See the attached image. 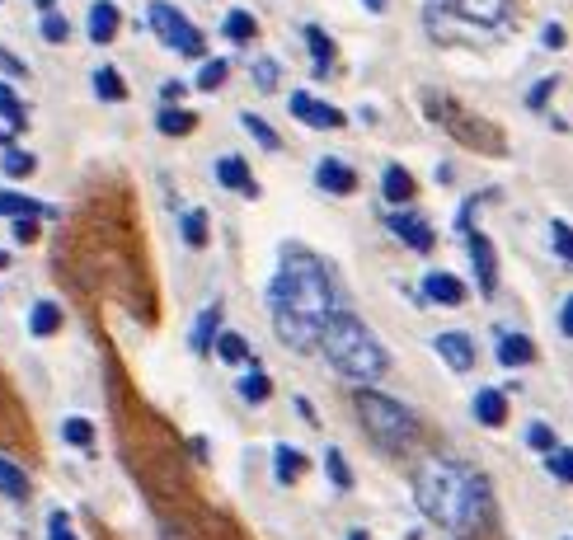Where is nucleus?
I'll use <instances>...</instances> for the list:
<instances>
[{
	"label": "nucleus",
	"mask_w": 573,
	"mask_h": 540,
	"mask_svg": "<svg viewBox=\"0 0 573 540\" xmlns=\"http://www.w3.org/2000/svg\"><path fill=\"white\" fill-rule=\"evenodd\" d=\"M212 353H217L221 362H231V367H240V362H254V353H249V343L240 339V334H231V329L212 339ZM254 367H259V362H254Z\"/></svg>",
	"instance_id": "4be33fe9"
},
{
	"label": "nucleus",
	"mask_w": 573,
	"mask_h": 540,
	"mask_svg": "<svg viewBox=\"0 0 573 540\" xmlns=\"http://www.w3.org/2000/svg\"><path fill=\"white\" fill-rule=\"evenodd\" d=\"M221 29H226V38H231V43H249V38L259 33V19L249 15V10H231Z\"/></svg>",
	"instance_id": "7c9ffc66"
},
{
	"label": "nucleus",
	"mask_w": 573,
	"mask_h": 540,
	"mask_svg": "<svg viewBox=\"0 0 573 540\" xmlns=\"http://www.w3.org/2000/svg\"><path fill=\"white\" fill-rule=\"evenodd\" d=\"M0 146H10V132H5V127H0Z\"/></svg>",
	"instance_id": "3c124183"
},
{
	"label": "nucleus",
	"mask_w": 573,
	"mask_h": 540,
	"mask_svg": "<svg viewBox=\"0 0 573 540\" xmlns=\"http://www.w3.org/2000/svg\"><path fill=\"white\" fill-rule=\"evenodd\" d=\"M353 409H357V418H362L367 437H372L381 451H390V456H404V451L419 442V423H414V414H409L400 400L381 395V390L357 386L353 390Z\"/></svg>",
	"instance_id": "39448f33"
},
{
	"label": "nucleus",
	"mask_w": 573,
	"mask_h": 540,
	"mask_svg": "<svg viewBox=\"0 0 573 540\" xmlns=\"http://www.w3.org/2000/svg\"><path fill=\"white\" fill-rule=\"evenodd\" d=\"M146 24H151L155 38L170 47V52H179V57H202V52H207L202 33L188 24L184 10H174V5H165V0H151V10H146Z\"/></svg>",
	"instance_id": "0eeeda50"
},
{
	"label": "nucleus",
	"mask_w": 573,
	"mask_h": 540,
	"mask_svg": "<svg viewBox=\"0 0 573 540\" xmlns=\"http://www.w3.org/2000/svg\"><path fill=\"white\" fill-rule=\"evenodd\" d=\"M235 390H240V400H249V404H264L268 395H273V381H268L264 371L254 367V371H245V376H240V386H235Z\"/></svg>",
	"instance_id": "c756f323"
},
{
	"label": "nucleus",
	"mask_w": 573,
	"mask_h": 540,
	"mask_svg": "<svg viewBox=\"0 0 573 540\" xmlns=\"http://www.w3.org/2000/svg\"><path fill=\"white\" fill-rule=\"evenodd\" d=\"M15 240L19 245H33L38 240V221H15Z\"/></svg>",
	"instance_id": "a18cd8bd"
},
{
	"label": "nucleus",
	"mask_w": 573,
	"mask_h": 540,
	"mask_svg": "<svg viewBox=\"0 0 573 540\" xmlns=\"http://www.w3.org/2000/svg\"><path fill=\"white\" fill-rule=\"evenodd\" d=\"M0 66H5V71H10V76H29V66L19 62L15 52H0Z\"/></svg>",
	"instance_id": "de8ad7c7"
},
{
	"label": "nucleus",
	"mask_w": 573,
	"mask_h": 540,
	"mask_svg": "<svg viewBox=\"0 0 573 540\" xmlns=\"http://www.w3.org/2000/svg\"><path fill=\"white\" fill-rule=\"evenodd\" d=\"M470 409H475V418H480L484 428H503L508 423V395L503 390H480Z\"/></svg>",
	"instance_id": "f3484780"
},
{
	"label": "nucleus",
	"mask_w": 573,
	"mask_h": 540,
	"mask_svg": "<svg viewBox=\"0 0 573 540\" xmlns=\"http://www.w3.org/2000/svg\"><path fill=\"white\" fill-rule=\"evenodd\" d=\"M62 437H66V442H71V447H80V451H90L94 447V423H90V418H66V423H62Z\"/></svg>",
	"instance_id": "473e14b6"
},
{
	"label": "nucleus",
	"mask_w": 573,
	"mask_h": 540,
	"mask_svg": "<svg viewBox=\"0 0 573 540\" xmlns=\"http://www.w3.org/2000/svg\"><path fill=\"white\" fill-rule=\"evenodd\" d=\"M564 38H569V33L559 29V24H550V29L541 33V43H545V47H564Z\"/></svg>",
	"instance_id": "09e8293b"
},
{
	"label": "nucleus",
	"mask_w": 573,
	"mask_h": 540,
	"mask_svg": "<svg viewBox=\"0 0 573 540\" xmlns=\"http://www.w3.org/2000/svg\"><path fill=\"white\" fill-rule=\"evenodd\" d=\"M545 470H550L559 484H569V479H573V451L564 447V442H559L555 451H545Z\"/></svg>",
	"instance_id": "c9c22d12"
},
{
	"label": "nucleus",
	"mask_w": 573,
	"mask_h": 540,
	"mask_svg": "<svg viewBox=\"0 0 573 540\" xmlns=\"http://www.w3.org/2000/svg\"><path fill=\"white\" fill-rule=\"evenodd\" d=\"M348 540H372V536L367 531H348Z\"/></svg>",
	"instance_id": "8fccbe9b"
},
{
	"label": "nucleus",
	"mask_w": 573,
	"mask_h": 540,
	"mask_svg": "<svg viewBox=\"0 0 573 540\" xmlns=\"http://www.w3.org/2000/svg\"><path fill=\"white\" fill-rule=\"evenodd\" d=\"M559 334H564V339L573 334V301H569V296L559 301Z\"/></svg>",
	"instance_id": "c03bdc74"
},
{
	"label": "nucleus",
	"mask_w": 573,
	"mask_h": 540,
	"mask_svg": "<svg viewBox=\"0 0 573 540\" xmlns=\"http://www.w3.org/2000/svg\"><path fill=\"white\" fill-rule=\"evenodd\" d=\"M57 329H62V306H57V301H33V310H29L33 339H52Z\"/></svg>",
	"instance_id": "6ab92c4d"
},
{
	"label": "nucleus",
	"mask_w": 573,
	"mask_h": 540,
	"mask_svg": "<svg viewBox=\"0 0 573 540\" xmlns=\"http://www.w3.org/2000/svg\"><path fill=\"white\" fill-rule=\"evenodd\" d=\"M306 47H310V57H315V76H329V66H334V38H329L325 29H315V24H310V29H306Z\"/></svg>",
	"instance_id": "5701e85b"
},
{
	"label": "nucleus",
	"mask_w": 573,
	"mask_h": 540,
	"mask_svg": "<svg viewBox=\"0 0 573 540\" xmlns=\"http://www.w3.org/2000/svg\"><path fill=\"white\" fill-rule=\"evenodd\" d=\"M94 94H99L104 104H123V99H127V80L118 76L113 66H99V71H94Z\"/></svg>",
	"instance_id": "393cba45"
},
{
	"label": "nucleus",
	"mask_w": 573,
	"mask_h": 540,
	"mask_svg": "<svg viewBox=\"0 0 573 540\" xmlns=\"http://www.w3.org/2000/svg\"><path fill=\"white\" fill-rule=\"evenodd\" d=\"M386 226L395 235H400L404 245L414 249V254H428V249L437 245V235H433V226L423 221L419 212H386Z\"/></svg>",
	"instance_id": "9d476101"
},
{
	"label": "nucleus",
	"mask_w": 573,
	"mask_h": 540,
	"mask_svg": "<svg viewBox=\"0 0 573 540\" xmlns=\"http://www.w3.org/2000/svg\"><path fill=\"white\" fill-rule=\"evenodd\" d=\"M414 503L428 522L447 531H475L489 522V479L461 461L433 456L414 470Z\"/></svg>",
	"instance_id": "f03ea898"
},
{
	"label": "nucleus",
	"mask_w": 573,
	"mask_h": 540,
	"mask_svg": "<svg viewBox=\"0 0 573 540\" xmlns=\"http://www.w3.org/2000/svg\"><path fill=\"white\" fill-rule=\"evenodd\" d=\"M498 362L503 367H527V362H536V343L527 334H498Z\"/></svg>",
	"instance_id": "a211bd4d"
},
{
	"label": "nucleus",
	"mask_w": 573,
	"mask_h": 540,
	"mask_svg": "<svg viewBox=\"0 0 573 540\" xmlns=\"http://www.w3.org/2000/svg\"><path fill=\"white\" fill-rule=\"evenodd\" d=\"M0 118L10 123V132H24L29 127V108L19 104V94L10 85H0Z\"/></svg>",
	"instance_id": "c85d7f7f"
},
{
	"label": "nucleus",
	"mask_w": 573,
	"mask_h": 540,
	"mask_svg": "<svg viewBox=\"0 0 573 540\" xmlns=\"http://www.w3.org/2000/svg\"><path fill=\"white\" fill-rule=\"evenodd\" d=\"M508 0H428L423 24L433 43H465L480 47L508 33Z\"/></svg>",
	"instance_id": "7ed1b4c3"
},
{
	"label": "nucleus",
	"mask_w": 573,
	"mask_h": 540,
	"mask_svg": "<svg viewBox=\"0 0 573 540\" xmlns=\"http://www.w3.org/2000/svg\"><path fill=\"white\" fill-rule=\"evenodd\" d=\"M527 447H536V451H555V447H559L555 428H550V423H531V428H527Z\"/></svg>",
	"instance_id": "4c0bfd02"
},
{
	"label": "nucleus",
	"mask_w": 573,
	"mask_h": 540,
	"mask_svg": "<svg viewBox=\"0 0 573 540\" xmlns=\"http://www.w3.org/2000/svg\"><path fill=\"white\" fill-rule=\"evenodd\" d=\"M465 245H470V263H475V282H480V296H494V292H498V259H494V245H489V235L465 231Z\"/></svg>",
	"instance_id": "1a4fd4ad"
},
{
	"label": "nucleus",
	"mask_w": 573,
	"mask_h": 540,
	"mask_svg": "<svg viewBox=\"0 0 573 540\" xmlns=\"http://www.w3.org/2000/svg\"><path fill=\"white\" fill-rule=\"evenodd\" d=\"M217 324H221V306H207L198 315V324H193V339H188V343H193V353H202V357L212 353V339L221 334Z\"/></svg>",
	"instance_id": "412c9836"
},
{
	"label": "nucleus",
	"mask_w": 573,
	"mask_h": 540,
	"mask_svg": "<svg viewBox=\"0 0 573 540\" xmlns=\"http://www.w3.org/2000/svg\"><path fill=\"white\" fill-rule=\"evenodd\" d=\"M226 76H231V62L212 57V62H202V71H198V90H217Z\"/></svg>",
	"instance_id": "e433bc0d"
},
{
	"label": "nucleus",
	"mask_w": 573,
	"mask_h": 540,
	"mask_svg": "<svg viewBox=\"0 0 573 540\" xmlns=\"http://www.w3.org/2000/svg\"><path fill=\"white\" fill-rule=\"evenodd\" d=\"M47 540H76V526H71L66 512H52V517H47Z\"/></svg>",
	"instance_id": "a19ab883"
},
{
	"label": "nucleus",
	"mask_w": 573,
	"mask_h": 540,
	"mask_svg": "<svg viewBox=\"0 0 573 540\" xmlns=\"http://www.w3.org/2000/svg\"><path fill=\"white\" fill-rule=\"evenodd\" d=\"M0 216H10V221H38V216H57V212H52V207H43V202L24 198V193L0 188Z\"/></svg>",
	"instance_id": "dca6fc26"
},
{
	"label": "nucleus",
	"mask_w": 573,
	"mask_h": 540,
	"mask_svg": "<svg viewBox=\"0 0 573 540\" xmlns=\"http://www.w3.org/2000/svg\"><path fill=\"white\" fill-rule=\"evenodd\" d=\"M325 475L334 479V489H343V494L353 489V470H348V461H343V451H339V447H329V451H325Z\"/></svg>",
	"instance_id": "72a5a7b5"
},
{
	"label": "nucleus",
	"mask_w": 573,
	"mask_h": 540,
	"mask_svg": "<svg viewBox=\"0 0 573 540\" xmlns=\"http://www.w3.org/2000/svg\"><path fill=\"white\" fill-rule=\"evenodd\" d=\"M287 108H292V118H296V123L320 127V132H334V127H343V113H339V108L325 104V99H315L310 90H292Z\"/></svg>",
	"instance_id": "6e6552de"
},
{
	"label": "nucleus",
	"mask_w": 573,
	"mask_h": 540,
	"mask_svg": "<svg viewBox=\"0 0 573 540\" xmlns=\"http://www.w3.org/2000/svg\"><path fill=\"white\" fill-rule=\"evenodd\" d=\"M381 193H386L390 207H404V202L414 198V179H409V170H404V165H390V170L381 174Z\"/></svg>",
	"instance_id": "aec40b11"
},
{
	"label": "nucleus",
	"mask_w": 573,
	"mask_h": 540,
	"mask_svg": "<svg viewBox=\"0 0 573 540\" xmlns=\"http://www.w3.org/2000/svg\"><path fill=\"white\" fill-rule=\"evenodd\" d=\"M268 310H273V329L292 353H310L320 348V329L339 310L334 296V278L329 268L310 249H282L278 278L268 282Z\"/></svg>",
	"instance_id": "f257e3e1"
},
{
	"label": "nucleus",
	"mask_w": 573,
	"mask_h": 540,
	"mask_svg": "<svg viewBox=\"0 0 573 540\" xmlns=\"http://www.w3.org/2000/svg\"><path fill=\"white\" fill-rule=\"evenodd\" d=\"M433 348H437V357H442L451 371H470V367H475V343H470V334H461V329L437 334Z\"/></svg>",
	"instance_id": "f8f14e48"
},
{
	"label": "nucleus",
	"mask_w": 573,
	"mask_h": 540,
	"mask_svg": "<svg viewBox=\"0 0 573 540\" xmlns=\"http://www.w3.org/2000/svg\"><path fill=\"white\" fill-rule=\"evenodd\" d=\"M43 38L47 43H66V38H71V24H66L62 15H43Z\"/></svg>",
	"instance_id": "37998d69"
},
{
	"label": "nucleus",
	"mask_w": 573,
	"mask_h": 540,
	"mask_svg": "<svg viewBox=\"0 0 573 540\" xmlns=\"http://www.w3.org/2000/svg\"><path fill=\"white\" fill-rule=\"evenodd\" d=\"M555 90H559V76H545L541 85H536V90L527 94V108H536V113H541V108L550 104V94H555Z\"/></svg>",
	"instance_id": "79ce46f5"
},
{
	"label": "nucleus",
	"mask_w": 573,
	"mask_h": 540,
	"mask_svg": "<svg viewBox=\"0 0 573 540\" xmlns=\"http://www.w3.org/2000/svg\"><path fill=\"white\" fill-rule=\"evenodd\" d=\"M273 470H278V484H296V479L306 475V456L296 447H278L273 451Z\"/></svg>",
	"instance_id": "bb28decb"
},
{
	"label": "nucleus",
	"mask_w": 573,
	"mask_h": 540,
	"mask_svg": "<svg viewBox=\"0 0 573 540\" xmlns=\"http://www.w3.org/2000/svg\"><path fill=\"white\" fill-rule=\"evenodd\" d=\"M118 29H123V10L113 5V0H94L90 5V43H113L118 38Z\"/></svg>",
	"instance_id": "4468645a"
},
{
	"label": "nucleus",
	"mask_w": 573,
	"mask_h": 540,
	"mask_svg": "<svg viewBox=\"0 0 573 540\" xmlns=\"http://www.w3.org/2000/svg\"><path fill=\"white\" fill-rule=\"evenodd\" d=\"M179 235H184L188 249H202V245H207V212H202V207H188V212L179 216Z\"/></svg>",
	"instance_id": "cd10ccee"
},
{
	"label": "nucleus",
	"mask_w": 573,
	"mask_h": 540,
	"mask_svg": "<svg viewBox=\"0 0 573 540\" xmlns=\"http://www.w3.org/2000/svg\"><path fill=\"white\" fill-rule=\"evenodd\" d=\"M5 263H10V254H0V268H5Z\"/></svg>",
	"instance_id": "603ef678"
},
{
	"label": "nucleus",
	"mask_w": 573,
	"mask_h": 540,
	"mask_svg": "<svg viewBox=\"0 0 573 540\" xmlns=\"http://www.w3.org/2000/svg\"><path fill=\"white\" fill-rule=\"evenodd\" d=\"M160 94H165L170 104H179V99L188 94V85H184V80H165V85H160Z\"/></svg>",
	"instance_id": "49530a36"
},
{
	"label": "nucleus",
	"mask_w": 573,
	"mask_h": 540,
	"mask_svg": "<svg viewBox=\"0 0 573 540\" xmlns=\"http://www.w3.org/2000/svg\"><path fill=\"white\" fill-rule=\"evenodd\" d=\"M155 127H160L165 137H188V132L198 127V113H188V108H160Z\"/></svg>",
	"instance_id": "a878e982"
},
{
	"label": "nucleus",
	"mask_w": 573,
	"mask_h": 540,
	"mask_svg": "<svg viewBox=\"0 0 573 540\" xmlns=\"http://www.w3.org/2000/svg\"><path fill=\"white\" fill-rule=\"evenodd\" d=\"M423 108H428V118H433V123H442L451 137L461 141V146H470V151H484V155H503V151H508V141H503V132H498L494 123L475 118L470 108L456 104V99H447V94H423Z\"/></svg>",
	"instance_id": "423d86ee"
},
{
	"label": "nucleus",
	"mask_w": 573,
	"mask_h": 540,
	"mask_svg": "<svg viewBox=\"0 0 573 540\" xmlns=\"http://www.w3.org/2000/svg\"><path fill=\"white\" fill-rule=\"evenodd\" d=\"M240 123H245V132H249L254 141H259L264 151H282V137L264 123V118H259V113H240Z\"/></svg>",
	"instance_id": "2f4dec72"
},
{
	"label": "nucleus",
	"mask_w": 573,
	"mask_h": 540,
	"mask_svg": "<svg viewBox=\"0 0 573 540\" xmlns=\"http://www.w3.org/2000/svg\"><path fill=\"white\" fill-rule=\"evenodd\" d=\"M254 85H259V90H278V62H273V57H264V62H254Z\"/></svg>",
	"instance_id": "58836bf2"
},
{
	"label": "nucleus",
	"mask_w": 573,
	"mask_h": 540,
	"mask_svg": "<svg viewBox=\"0 0 573 540\" xmlns=\"http://www.w3.org/2000/svg\"><path fill=\"white\" fill-rule=\"evenodd\" d=\"M315 184L325 188V193H334V198H348V193H357V174H353V165L325 155V160L315 165Z\"/></svg>",
	"instance_id": "9b49d317"
},
{
	"label": "nucleus",
	"mask_w": 573,
	"mask_h": 540,
	"mask_svg": "<svg viewBox=\"0 0 573 540\" xmlns=\"http://www.w3.org/2000/svg\"><path fill=\"white\" fill-rule=\"evenodd\" d=\"M33 170H38V160H33L29 151H15V146H10L5 160H0V174H10V179H29Z\"/></svg>",
	"instance_id": "f704fd0d"
},
{
	"label": "nucleus",
	"mask_w": 573,
	"mask_h": 540,
	"mask_svg": "<svg viewBox=\"0 0 573 540\" xmlns=\"http://www.w3.org/2000/svg\"><path fill=\"white\" fill-rule=\"evenodd\" d=\"M0 494L15 498V503H24V498H29V475H24V470L10 461V456H0Z\"/></svg>",
	"instance_id": "b1692460"
},
{
	"label": "nucleus",
	"mask_w": 573,
	"mask_h": 540,
	"mask_svg": "<svg viewBox=\"0 0 573 540\" xmlns=\"http://www.w3.org/2000/svg\"><path fill=\"white\" fill-rule=\"evenodd\" d=\"M550 245H555V254L564 263L573 259V240H569V221H555V226H550Z\"/></svg>",
	"instance_id": "ea45409f"
},
{
	"label": "nucleus",
	"mask_w": 573,
	"mask_h": 540,
	"mask_svg": "<svg viewBox=\"0 0 573 540\" xmlns=\"http://www.w3.org/2000/svg\"><path fill=\"white\" fill-rule=\"evenodd\" d=\"M465 282L451 278V273H428L423 278V301H433V306H465Z\"/></svg>",
	"instance_id": "2eb2a0df"
},
{
	"label": "nucleus",
	"mask_w": 573,
	"mask_h": 540,
	"mask_svg": "<svg viewBox=\"0 0 573 540\" xmlns=\"http://www.w3.org/2000/svg\"><path fill=\"white\" fill-rule=\"evenodd\" d=\"M320 348H325V357L334 362V371H343V376L357 381V386L381 381L386 367H390V357H386V348L376 343V334L357 320V315H348V310H334V315L325 320V329H320Z\"/></svg>",
	"instance_id": "20e7f679"
},
{
	"label": "nucleus",
	"mask_w": 573,
	"mask_h": 540,
	"mask_svg": "<svg viewBox=\"0 0 573 540\" xmlns=\"http://www.w3.org/2000/svg\"><path fill=\"white\" fill-rule=\"evenodd\" d=\"M217 184L240 193V198H259V184H254V174H249V165L240 155H221L217 160Z\"/></svg>",
	"instance_id": "ddd939ff"
}]
</instances>
